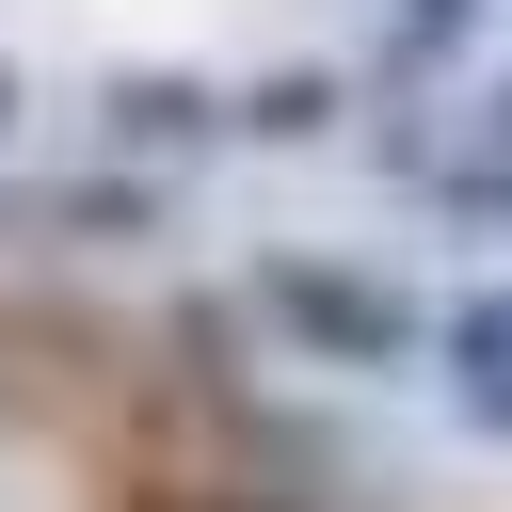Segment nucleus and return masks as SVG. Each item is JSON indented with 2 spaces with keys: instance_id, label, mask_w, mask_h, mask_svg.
Segmentation results:
<instances>
[{
  "instance_id": "f257e3e1",
  "label": "nucleus",
  "mask_w": 512,
  "mask_h": 512,
  "mask_svg": "<svg viewBox=\"0 0 512 512\" xmlns=\"http://www.w3.org/2000/svg\"><path fill=\"white\" fill-rule=\"evenodd\" d=\"M464 400L512 432V304H480V320H464Z\"/></svg>"
}]
</instances>
